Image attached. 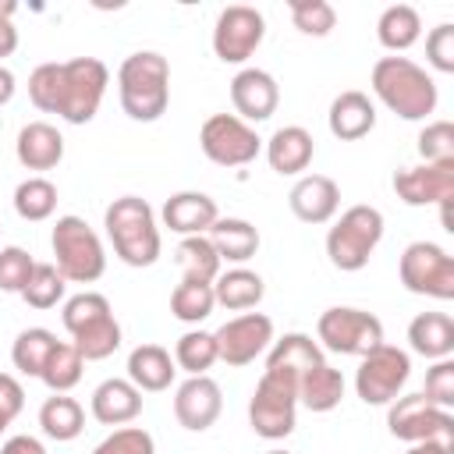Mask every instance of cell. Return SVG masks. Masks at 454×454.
I'll use <instances>...</instances> for the list:
<instances>
[{
  "mask_svg": "<svg viewBox=\"0 0 454 454\" xmlns=\"http://www.w3.org/2000/svg\"><path fill=\"white\" fill-rule=\"evenodd\" d=\"M312 153H316L312 135L305 128H298V124L280 128L266 145V160H270V167L277 174H301L312 163Z\"/></svg>",
  "mask_w": 454,
  "mask_h": 454,
  "instance_id": "603a6c76",
  "label": "cell"
},
{
  "mask_svg": "<svg viewBox=\"0 0 454 454\" xmlns=\"http://www.w3.org/2000/svg\"><path fill=\"white\" fill-rule=\"evenodd\" d=\"M106 312H110V301L103 294H96V291H85V294H74L64 305V326H67V333H74V330H82L85 323H92V319H99Z\"/></svg>",
  "mask_w": 454,
  "mask_h": 454,
  "instance_id": "ee69618b",
  "label": "cell"
},
{
  "mask_svg": "<svg viewBox=\"0 0 454 454\" xmlns=\"http://www.w3.org/2000/svg\"><path fill=\"white\" fill-rule=\"evenodd\" d=\"M294 404H298V380L266 369L248 401V422L262 440H284L294 429Z\"/></svg>",
  "mask_w": 454,
  "mask_h": 454,
  "instance_id": "8992f818",
  "label": "cell"
},
{
  "mask_svg": "<svg viewBox=\"0 0 454 454\" xmlns=\"http://www.w3.org/2000/svg\"><path fill=\"white\" fill-rule=\"evenodd\" d=\"M174 358H177V365H181L184 372H192V376H206V369L216 362V340H213V333H206V330H192V333H184V337L177 340Z\"/></svg>",
  "mask_w": 454,
  "mask_h": 454,
  "instance_id": "ab89813d",
  "label": "cell"
},
{
  "mask_svg": "<svg viewBox=\"0 0 454 454\" xmlns=\"http://www.w3.org/2000/svg\"><path fill=\"white\" fill-rule=\"evenodd\" d=\"M53 348H57V337L50 330H43V326H32V330L18 333V340L11 348L14 369L25 372V376H39L43 365H46V358L53 355Z\"/></svg>",
  "mask_w": 454,
  "mask_h": 454,
  "instance_id": "836d02e7",
  "label": "cell"
},
{
  "mask_svg": "<svg viewBox=\"0 0 454 454\" xmlns=\"http://www.w3.org/2000/svg\"><path fill=\"white\" fill-rule=\"evenodd\" d=\"M21 298L32 305V309H53L60 298H64V277L53 262H35Z\"/></svg>",
  "mask_w": 454,
  "mask_h": 454,
  "instance_id": "f35d334b",
  "label": "cell"
},
{
  "mask_svg": "<svg viewBox=\"0 0 454 454\" xmlns=\"http://www.w3.org/2000/svg\"><path fill=\"white\" fill-rule=\"evenodd\" d=\"M344 397V376L337 369H330L326 362L309 369L301 380H298V401L309 408V411H333Z\"/></svg>",
  "mask_w": 454,
  "mask_h": 454,
  "instance_id": "83f0119b",
  "label": "cell"
},
{
  "mask_svg": "<svg viewBox=\"0 0 454 454\" xmlns=\"http://www.w3.org/2000/svg\"><path fill=\"white\" fill-rule=\"evenodd\" d=\"M60 156H64V138H60V131L53 124L32 121V124H25L18 131V160H21V167L50 170V167L60 163Z\"/></svg>",
  "mask_w": 454,
  "mask_h": 454,
  "instance_id": "7402d4cb",
  "label": "cell"
},
{
  "mask_svg": "<svg viewBox=\"0 0 454 454\" xmlns=\"http://www.w3.org/2000/svg\"><path fill=\"white\" fill-rule=\"evenodd\" d=\"M408 454H454V440H422V443H411Z\"/></svg>",
  "mask_w": 454,
  "mask_h": 454,
  "instance_id": "f907efd6",
  "label": "cell"
},
{
  "mask_svg": "<svg viewBox=\"0 0 454 454\" xmlns=\"http://www.w3.org/2000/svg\"><path fill=\"white\" fill-rule=\"evenodd\" d=\"M142 411V390L131 380H106L92 394V415L103 426H124Z\"/></svg>",
  "mask_w": 454,
  "mask_h": 454,
  "instance_id": "44dd1931",
  "label": "cell"
},
{
  "mask_svg": "<svg viewBox=\"0 0 454 454\" xmlns=\"http://www.w3.org/2000/svg\"><path fill=\"white\" fill-rule=\"evenodd\" d=\"M408 340H411V351L440 362L454 351V319L447 312H422L411 319Z\"/></svg>",
  "mask_w": 454,
  "mask_h": 454,
  "instance_id": "cb8c5ba5",
  "label": "cell"
},
{
  "mask_svg": "<svg viewBox=\"0 0 454 454\" xmlns=\"http://www.w3.org/2000/svg\"><path fill=\"white\" fill-rule=\"evenodd\" d=\"M326 351L337 355H369L383 344V323L362 309H326L316 326Z\"/></svg>",
  "mask_w": 454,
  "mask_h": 454,
  "instance_id": "ba28073f",
  "label": "cell"
},
{
  "mask_svg": "<svg viewBox=\"0 0 454 454\" xmlns=\"http://www.w3.org/2000/svg\"><path fill=\"white\" fill-rule=\"evenodd\" d=\"M408 376H411L408 355L394 344H380L369 355H362L355 390L365 404H390L397 397V390L408 383Z\"/></svg>",
  "mask_w": 454,
  "mask_h": 454,
  "instance_id": "30bf717a",
  "label": "cell"
},
{
  "mask_svg": "<svg viewBox=\"0 0 454 454\" xmlns=\"http://www.w3.org/2000/svg\"><path fill=\"white\" fill-rule=\"evenodd\" d=\"M106 234L128 266H153L160 259V231L149 202L138 195H124L106 206Z\"/></svg>",
  "mask_w": 454,
  "mask_h": 454,
  "instance_id": "3957f363",
  "label": "cell"
},
{
  "mask_svg": "<svg viewBox=\"0 0 454 454\" xmlns=\"http://www.w3.org/2000/svg\"><path fill=\"white\" fill-rule=\"evenodd\" d=\"M177 262L184 270V280H199V284H213L220 277V255L216 248L209 245L206 234H195V238H184L177 245Z\"/></svg>",
  "mask_w": 454,
  "mask_h": 454,
  "instance_id": "d6a6232c",
  "label": "cell"
},
{
  "mask_svg": "<svg viewBox=\"0 0 454 454\" xmlns=\"http://www.w3.org/2000/svg\"><path fill=\"white\" fill-rule=\"evenodd\" d=\"M394 192L408 206H433L454 199V163H422L394 174Z\"/></svg>",
  "mask_w": 454,
  "mask_h": 454,
  "instance_id": "9a60e30c",
  "label": "cell"
},
{
  "mask_svg": "<svg viewBox=\"0 0 454 454\" xmlns=\"http://www.w3.org/2000/svg\"><path fill=\"white\" fill-rule=\"evenodd\" d=\"M419 153L426 163H454V124L450 121L426 124V131L419 135Z\"/></svg>",
  "mask_w": 454,
  "mask_h": 454,
  "instance_id": "7bdbcfd3",
  "label": "cell"
},
{
  "mask_svg": "<svg viewBox=\"0 0 454 454\" xmlns=\"http://www.w3.org/2000/svg\"><path fill=\"white\" fill-rule=\"evenodd\" d=\"M28 99L43 114H60L64 99V64H39L28 78Z\"/></svg>",
  "mask_w": 454,
  "mask_h": 454,
  "instance_id": "74e56055",
  "label": "cell"
},
{
  "mask_svg": "<svg viewBox=\"0 0 454 454\" xmlns=\"http://www.w3.org/2000/svg\"><path fill=\"white\" fill-rule=\"evenodd\" d=\"M7 426H11V419H7V415H4V411H0V433H4V429H7Z\"/></svg>",
  "mask_w": 454,
  "mask_h": 454,
  "instance_id": "11a10c76",
  "label": "cell"
},
{
  "mask_svg": "<svg viewBox=\"0 0 454 454\" xmlns=\"http://www.w3.org/2000/svg\"><path fill=\"white\" fill-rule=\"evenodd\" d=\"M291 21L305 35H330L337 25V11L326 0H291Z\"/></svg>",
  "mask_w": 454,
  "mask_h": 454,
  "instance_id": "60d3db41",
  "label": "cell"
},
{
  "mask_svg": "<svg viewBox=\"0 0 454 454\" xmlns=\"http://www.w3.org/2000/svg\"><path fill=\"white\" fill-rule=\"evenodd\" d=\"M426 57L436 71L450 74L454 71V25H436L426 39Z\"/></svg>",
  "mask_w": 454,
  "mask_h": 454,
  "instance_id": "7dc6e473",
  "label": "cell"
},
{
  "mask_svg": "<svg viewBox=\"0 0 454 454\" xmlns=\"http://www.w3.org/2000/svg\"><path fill=\"white\" fill-rule=\"evenodd\" d=\"M316 365H323V351H319V344H316L312 337H305V333H287V337H280V340L273 344L270 358H266V369L287 372V376H294V380H301V376H305L309 369H316Z\"/></svg>",
  "mask_w": 454,
  "mask_h": 454,
  "instance_id": "484cf974",
  "label": "cell"
},
{
  "mask_svg": "<svg viewBox=\"0 0 454 454\" xmlns=\"http://www.w3.org/2000/svg\"><path fill=\"white\" fill-rule=\"evenodd\" d=\"M387 426L397 440H408V443H422V440H454V419L450 411L429 404L422 394H408V397H397L390 404V415H387Z\"/></svg>",
  "mask_w": 454,
  "mask_h": 454,
  "instance_id": "4fadbf2b",
  "label": "cell"
},
{
  "mask_svg": "<svg viewBox=\"0 0 454 454\" xmlns=\"http://www.w3.org/2000/svg\"><path fill=\"white\" fill-rule=\"evenodd\" d=\"M422 397H426L429 404L443 408V411L454 404V362L440 358V362L426 372V390H422Z\"/></svg>",
  "mask_w": 454,
  "mask_h": 454,
  "instance_id": "bcb514c9",
  "label": "cell"
},
{
  "mask_svg": "<svg viewBox=\"0 0 454 454\" xmlns=\"http://www.w3.org/2000/svg\"><path fill=\"white\" fill-rule=\"evenodd\" d=\"M216 358H223L227 365H248L255 362L270 340H273V319L262 316V312H245V316H234L227 319L216 333Z\"/></svg>",
  "mask_w": 454,
  "mask_h": 454,
  "instance_id": "5bb4252c",
  "label": "cell"
},
{
  "mask_svg": "<svg viewBox=\"0 0 454 454\" xmlns=\"http://www.w3.org/2000/svg\"><path fill=\"white\" fill-rule=\"evenodd\" d=\"M220 408H223V397H220V387L209 376H192L177 387L174 415L184 429H192V433L209 429L220 419Z\"/></svg>",
  "mask_w": 454,
  "mask_h": 454,
  "instance_id": "2e32d148",
  "label": "cell"
},
{
  "mask_svg": "<svg viewBox=\"0 0 454 454\" xmlns=\"http://www.w3.org/2000/svg\"><path fill=\"white\" fill-rule=\"evenodd\" d=\"M53 255H57L60 277L74 280V284H92L106 270L103 245H99L96 231L82 216H60L57 220V227H53Z\"/></svg>",
  "mask_w": 454,
  "mask_h": 454,
  "instance_id": "5b68a950",
  "label": "cell"
},
{
  "mask_svg": "<svg viewBox=\"0 0 454 454\" xmlns=\"http://www.w3.org/2000/svg\"><path fill=\"white\" fill-rule=\"evenodd\" d=\"M376 128V106L369 103L365 92L348 89L330 103V131L340 142H358Z\"/></svg>",
  "mask_w": 454,
  "mask_h": 454,
  "instance_id": "ffe728a7",
  "label": "cell"
},
{
  "mask_svg": "<svg viewBox=\"0 0 454 454\" xmlns=\"http://www.w3.org/2000/svg\"><path fill=\"white\" fill-rule=\"evenodd\" d=\"M174 362H170V351L160 348V344H138L131 355H128V376L138 390H167L170 380H174Z\"/></svg>",
  "mask_w": 454,
  "mask_h": 454,
  "instance_id": "d4e9b609",
  "label": "cell"
},
{
  "mask_svg": "<svg viewBox=\"0 0 454 454\" xmlns=\"http://www.w3.org/2000/svg\"><path fill=\"white\" fill-rule=\"evenodd\" d=\"M32 270H35V262H32V255L25 248H18V245L4 248L0 252V291L21 294L25 284H28V277H32Z\"/></svg>",
  "mask_w": 454,
  "mask_h": 454,
  "instance_id": "b9f144b4",
  "label": "cell"
},
{
  "mask_svg": "<svg viewBox=\"0 0 454 454\" xmlns=\"http://www.w3.org/2000/svg\"><path fill=\"white\" fill-rule=\"evenodd\" d=\"M216 202L202 192H177L163 202V223L174 231V234H184V238H195V234H206L213 223H216Z\"/></svg>",
  "mask_w": 454,
  "mask_h": 454,
  "instance_id": "ac0fdd59",
  "label": "cell"
},
{
  "mask_svg": "<svg viewBox=\"0 0 454 454\" xmlns=\"http://www.w3.org/2000/svg\"><path fill=\"white\" fill-rule=\"evenodd\" d=\"M216 298H213V284H199V280H181L170 294V312L181 323H202L213 312Z\"/></svg>",
  "mask_w": 454,
  "mask_h": 454,
  "instance_id": "d590c367",
  "label": "cell"
},
{
  "mask_svg": "<svg viewBox=\"0 0 454 454\" xmlns=\"http://www.w3.org/2000/svg\"><path fill=\"white\" fill-rule=\"evenodd\" d=\"M383 238V213L372 206H351L326 234V255L337 270L358 273Z\"/></svg>",
  "mask_w": 454,
  "mask_h": 454,
  "instance_id": "277c9868",
  "label": "cell"
},
{
  "mask_svg": "<svg viewBox=\"0 0 454 454\" xmlns=\"http://www.w3.org/2000/svg\"><path fill=\"white\" fill-rule=\"evenodd\" d=\"M372 89L376 96L404 121H422L436 110V85L433 78L411 64L408 57H383L372 67Z\"/></svg>",
  "mask_w": 454,
  "mask_h": 454,
  "instance_id": "6da1fadb",
  "label": "cell"
},
{
  "mask_svg": "<svg viewBox=\"0 0 454 454\" xmlns=\"http://www.w3.org/2000/svg\"><path fill=\"white\" fill-rule=\"evenodd\" d=\"M340 206V188L323 177V174H309L291 188V213L301 223H326Z\"/></svg>",
  "mask_w": 454,
  "mask_h": 454,
  "instance_id": "d6986e66",
  "label": "cell"
},
{
  "mask_svg": "<svg viewBox=\"0 0 454 454\" xmlns=\"http://www.w3.org/2000/svg\"><path fill=\"white\" fill-rule=\"evenodd\" d=\"M82 369H85V358L78 355V348L57 340V348H53V355L46 358L39 380H43L53 394H64V390H71V387L82 380Z\"/></svg>",
  "mask_w": 454,
  "mask_h": 454,
  "instance_id": "e575fe53",
  "label": "cell"
},
{
  "mask_svg": "<svg viewBox=\"0 0 454 454\" xmlns=\"http://www.w3.org/2000/svg\"><path fill=\"white\" fill-rule=\"evenodd\" d=\"M14 11H18V4H14V0H0V18H4V21H11V14H14Z\"/></svg>",
  "mask_w": 454,
  "mask_h": 454,
  "instance_id": "db71d44e",
  "label": "cell"
},
{
  "mask_svg": "<svg viewBox=\"0 0 454 454\" xmlns=\"http://www.w3.org/2000/svg\"><path fill=\"white\" fill-rule=\"evenodd\" d=\"M71 337H74V348H78V355H82L85 362L110 358V355L121 348V326H117L114 312H106V316H99V319L85 323V326H82V330H74Z\"/></svg>",
  "mask_w": 454,
  "mask_h": 454,
  "instance_id": "4dcf8cb0",
  "label": "cell"
},
{
  "mask_svg": "<svg viewBox=\"0 0 454 454\" xmlns=\"http://www.w3.org/2000/svg\"><path fill=\"white\" fill-rule=\"evenodd\" d=\"M11 96H14V74H11L7 67H0V106H4Z\"/></svg>",
  "mask_w": 454,
  "mask_h": 454,
  "instance_id": "f5cc1de1",
  "label": "cell"
},
{
  "mask_svg": "<svg viewBox=\"0 0 454 454\" xmlns=\"http://www.w3.org/2000/svg\"><path fill=\"white\" fill-rule=\"evenodd\" d=\"M419 32H422V18H419V11L415 7H408V4H394V7H387L383 14H380V21H376V35H380V43L387 46V50H408L415 39H419Z\"/></svg>",
  "mask_w": 454,
  "mask_h": 454,
  "instance_id": "f546056e",
  "label": "cell"
},
{
  "mask_svg": "<svg viewBox=\"0 0 454 454\" xmlns=\"http://www.w3.org/2000/svg\"><path fill=\"white\" fill-rule=\"evenodd\" d=\"M266 454H287V450H266Z\"/></svg>",
  "mask_w": 454,
  "mask_h": 454,
  "instance_id": "9f6ffc18",
  "label": "cell"
},
{
  "mask_svg": "<svg viewBox=\"0 0 454 454\" xmlns=\"http://www.w3.org/2000/svg\"><path fill=\"white\" fill-rule=\"evenodd\" d=\"M21 408H25V390H21V383H18L14 376L0 372V411H4L7 419H14Z\"/></svg>",
  "mask_w": 454,
  "mask_h": 454,
  "instance_id": "c3c4849f",
  "label": "cell"
},
{
  "mask_svg": "<svg viewBox=\"0 0 454 454\" xmlns=\"http://www.w3.org/2000/svg\"><path fill=\"white\" fill-rule=\"evenodd\" d=\"M39 426L50 440H74L85 426V415H82V404L74 397H50L43 408H39Z\"/></svg>",
  "mask_w": 454,
  "mask_h": 454,
  "instance_id": "1f68e13d",
  "label": "cell"
},
{
  "mask_svg": "<svg viewBox=\"0 0 454 454\" xmlns=\"http://www.w3.org/2000/svg\"><path fill=\"white\" fill-rule=\"evenodd\" d=\"M14 46H18V28H14L11 21L0 18V57H11Z\"/></svg>",
  "mask_w": 454,
  "mask_h": 454,
  "instance_id": "816d5d0a",
  "label": "cell"
},
{
  "mask_svg": "<svg viewBox=\"0 0 454 454\" xmlns=\"http://www.w3.org/2000/svg\"><path fill=\"white\" fill-rule=\"evenodd\" d=\"M0 454H46V450H43V443L32 440V436H11V440L0 447Z\"/></svg>",
  "mask_w": 454,
  "mask_h": 454,
  "instance_id": "681fc988",
  "label": "cell"
},
{
  "mask_svg": "<svg viewBox=\"0 0 454 454\" xmlns=\"http://www.w3.org/2000/svg\"><path fill=\"white\" fill-rule=\"evenodd\" d=\"M121 106L131 121H156L170 99V64L160 53H131L117 74Z\"/></svg>",
  "mask_w": 454,
  "mask_h": 454,
  "instance_id": "7a4b0ae2",
  "label": "cell"
},
{
  "mask_svg": "<svg viewBox=\"0 0 454 454\" xmlns=\"http://www.w3.org/2000/svg\"><path fill=\"white\" fill-rule=\"evenodd\" d=\"M106 64L96 57H74L64 60V99H60V117L71 124H89L99 110V99L106 92Z\"/></svg>",
  "mask_w": 454,
  "mask_h": 454,
  "instance_id": "9c48e42d",
  "label": "cell"
},
{
  "mask_svg": "<svg viewBox=\"0 0 454 454\" xmlns=\"http://www.w3.org/2000/svg\"><path fill=\"white\" fill-rule=\"evenodd\" d=\"M262 277L252 273V270H227L213 280V298L231 309V312H241V309H255L259 298H262Z\"/></svg>",
  "mask_w": 454,
  "mask_h": 454,
  "instance_id": "f1b7e54d",
  "label": "cell"
},
{
  "mask_svg": "<svg viewBox=\"0 0 454 454\" xmlns=\"http://www.w3.org/2000/svg\"><path fill=\"white\" fill-rule=\"evenodd\" d=\"M199 145L216 167H245L259 156V135L234 114H213L199 131Z\"/></svg>",
  "mask_w": 454,
  "mask_h": 454,
  "instance_id": "8fae6325",
  "label": "cell"
},
{
  "mask_svg": "<svg viewBox=\"0 0 454 454\" xmlns=\"http://www.w3.org/2000/svg\"><path fill=\"white\" fill-rule=\"evenodd\" d=\"M209 245L216 248L220 259L227 262H248L255 252H259V231L248 223V220H216L209 231H206Z\"/></svg>",
  "mask_w": 454,
  "mask_h": 454,
  "instance_id": "4316f807",
  "label": "cell"
},
{
  "mask_svg": "<svg viewBox=\"0 0 454 454\" xmlns=\"http://www.w3.org/2000/svg\"><path fill=\"white\" fill-rule=\"evenodd\" d=\"M262 35H266L262 14H259L255 7H248V4H231V7H223L220 18H216L213 50H216V57H220L223 64H241V60H248V57L259 50Z\"/></svg>",
  "mask_w": 454,
  "mask_h": 454,
  "instance_id": "7c38bea8",
  "label": "cell"
},
{
  "mask_svg": "<svg viewBox=\"0 0 454 454\" xmlns=\"http://www.w3.org/2000/svg\"><path fill=\"white\" fill-rule=\"evenodd\" d=\"M14 209H18L21 220H32V223L46 220L57 209V188L46 177H28L14 192Z\"/></svg>",
  "mask_w": 454,
  "mask_h": 454,
  "instance_id": "8d00e7d4",
  "label": "cell"
},
{
  "mask_svg": "<svg viewBox=\"0 0 454 454\" xmlns=\"http://www.w3.org/2000/svg\"><path fill=\"white\" fill-rule=\"evenodd\" d=\"M92 454H156V447H153V436H149L145 429L124 426V429L110 433Z\"/></svg>",
  "mask_w": 454,
  "mask_h": 454,
  "instance_id": "f6af8a7d",
  "label": "cell"
},
{
  "mask_svg": "<svg viewBox=\"0 0 454 454\" xmlns=\"http://www.w3.org/2000/svg\"><path fill=\"white\" fill-rule=\"evenodd\" d=\"M231 103L245 121H266V117H273V110L280 103V89H277L273 74H266L259 67H245L231 82Z\"/></svg>",
  "mask_w": 454,
  "mask_h": 454,
  "instance_id": "e0dca14e",
  "label": "cell"
},
{
  "mask_svg": "<svg viewBox=\"0 0 454 454\" xmlns=\"http://www.w3.org/2000/svg\"><path fill=\"white\" fill-rule=\"evenodd\" d=\"M397 273L411 294H426L440 301L454 298V259L433 241H411L401 255Z\"/></svg>",
  "mask_w": 454,
  "mask_h": 454,
  "instance_id": "52a82bcc",
  "label": "cell"
}]
</instances>
